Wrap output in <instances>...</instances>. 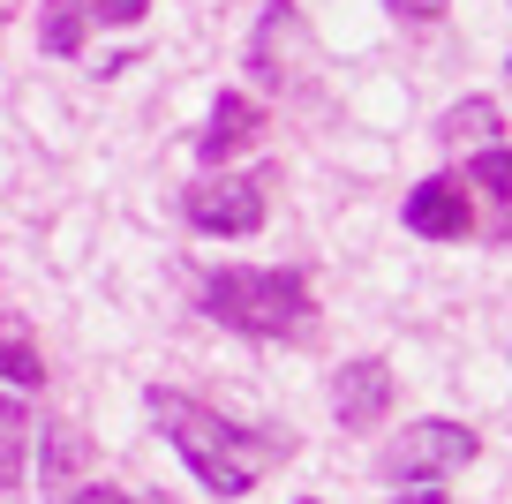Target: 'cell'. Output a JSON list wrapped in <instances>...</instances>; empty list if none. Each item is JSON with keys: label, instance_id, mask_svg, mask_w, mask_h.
<instances>
[{"label": "cell", "instance_id": "1", "mask_svg": "<svg viewBox=\"0 0 512 504\" xmlns=\"http://www.w3.org/2000/svg\"><path fill=\"white\" fill-rule=\"evenodd\" d=\"M144 414L159 422V437L189 459V474L211 489V497H249V489L294 452V437H279V429H241L234 414L204 407V399L174 392V384H151Z\"/></svg>", "mask_w": 512, "mask_h": 504}, {"label": "cell", "instance_id": "2", "mask_svg": "<svg viewBox=\"0 0 512 504\" xmlns=\"http://www.w3.org/2000/svg\"><path fill=\"white\" fill-rule=\"evenodd\" d=\"M196 309L211 316V324L241 331V339H264V347H309L317 339V294H309L302 271L272 264H219L196 279Z\"/></svg>", "mask_w": 512, "mask_h": 504}, {"label": "cell", "instance_id": "3", "mask_svg": "<svg viewBox=\"0 0 512 504\" xmlns=\"http://www.w3.org/2000/svg\"><path fill=\"white\" fill-rule=\"evenodd\" d=\"M249 76L264 83V91H279V98L309 91V76H317V38H309L294 0H264V16H256V31H249Z\"/></svg>", "mask_w": 512, "mask_h": 504}, {"label": "cell", "instance_id": "4", "mask_svg": "<svg viewBox=\"0 0 512 504\" xmlns=\"http://www.w3.org/2000/svg\"><path fill=\"white\" fill-rule=\"evenodd\" d=\"M264 196H272V174H204L181 189V219L204 241H249L272 211Z\"/></svg>", "mask_w": 512, "mask_h": 504}, {"label": "cell", "instance_id": "5", "mask_svg": "<svg viewBox=\"0 0 512 504\" xmlns=\"http://www.w3.org/2000/svg\"><path fill=\"white\" fill-rule=\"evenodd\" d=\"M475 452H482V437L467 422H415V429H400V437L384 444V482H400V489H430V482H445V474H460V467H475Z\"/></svg>", "mask_w": 512, "mask_h": 504}, {"label": "cell", "instance_id": "6", "mask_svg": "<svg viewBox=\"0 0 512 504\" xmlns=\"http://www.w3.org/2000/svg\"><path fill=\"white\" fill-rule=\"evenodd\" d=\"M256 136H264V106H256L249 91H219L211 113H204V128H196V166H204V174H226Z\"/></svg>", "mask_w": 512, "mask_h": 504}, {"label": "cell", "instance_id": "7", "mask_svg": "<svg viewBox=\"0 0 512 504\" xmlns=\"http://www.w3.org/2000/svg\"><path fill=\"white\" fill-rule=\"evenodd\" d=\"M400 219H407V234H422V241H467L475 234V196H467L452 174H430V181L407 189Z\"/></svg>", "mask_w": 512, "mask_h": 504}, {"label": "cell", "instance_id": "8", "mask_svg": "<svg viewBox=\"0 0 512 504\" xmlns=\"http://www.w3.org/2000/svg\"><path fill=\"white\" fill-rule=\"evenodd\" d=\"M392 392H400V377H392L377 354L339 362L332 369V414H339V429H377L384 414H392Z\"/></svg>", "mask_w": 512, "mask_h": 504}, {"label": "cell", "instance_id": "9", "mask_svg": "<svg viewBox=\"0 0 512 504\" xmlns=\"http://www.w3.org/2000/svg\"><path fill=\"white\" fill-rule=\"evenodd\" d=\"M497 136H505V106H497V98H460V106L437 121V143H452V151H490Z\"/></svg>", "mask_w": 512, "mask_h": 504}, {"label": "cell", "instance_id": "10", "mask_svg": "<svg viewBox=\"0 0 512 504\" xmlns=\"http://www.w3.org/2000/svg\"><path fill=\"white\" fill-rule=\"evenodd\" d=\"M83 31H91V0H46V8H38V46H46L53 61H76Z\"/></svg>", "mask_w": 512, "mask_h": 504}, {"label": "cell", "instance_id": "11", "mask_svg": "<svg viewBox=\"0 0 512 504\" xmlns=\"http://www.w3.org/2000/svg\"><path fill=\"white\" fill-rule=\"evenodd\" d=\"M0 384H16V392H38L46 384V354L23 324H0Z\"/></svg>", "mask_w": 512, "mask_h": 504}, {"label": "cell", "instance_id": "12", "mask_svg": "<svg viewBox=\"0 0 512 504\" xmlns=\"http://www.w3.org/2000/svg\"><path fill=\"white\" fill-rule=\"evenodd\" d=\"M460 189H482V196H490V211H497V241H505V211H512V158H505V143L475 151V166H467Z\"/></svg>", "mask_w": 512, "mask_h": 504}, {"label": "cell", "instance_id": "13", "mask_svg": "<svg viewBox=\"0 0 512 504\" xmlns=\"http://www.w3.org/2000/svg\"><path fill=\"white\" fill-rule=\"evenodd\" d=\"M23 444H31V414L16 392H0V489L23 482Z\"/></svg>", "mask_w": 512, "mask_h": 504}, {"label": "cell", "instance_id": "14", "mask_svg": "<svg viewBox=\"0 0 512 504\" xmlns=\"http://www.w3.org/2000/svg\"><path fill=\"white\" fill-rule=\"evenodd\" d=\"M53 504H174V497H128L113 482H76V489H53Z\"/></svg>", "mask_w": 512, "mask_h": 504}, {"label": "cell", "instance_id": "15", "mask_svg": "<svg viewBox=\"0 0 512 504\" xmlns=\"http://www.w3.org/2000/svg\"><path fill=\"white\" fill-rule=\"evenodd\" d=\"M144 16H151V0H91V23H106V31H136Z\"/></svg>", "mask_w": 512, "mask_h": 504}, {"label": "cell", "instance_id": "16", "mask_svg": "<svg viewBox=\"0 0 512 504\" xmlns=\"http://www.w3.org/2000/svg\"><path fill=\"white\" fill-rule=\"evenodd\" d=\"M384 8H392L400 23H437V16L452 8V0H384Z\"/></svg>", "mask_w": 512, "mask_h": 504}, {"label": "cell", "instance_id": "17", "mask_svg": "<svg viewBox=\"0 0 512 504\" xmlns=\"http://www.w3.org/2000/svg\"><path fill=\"white\" fill-rule=\"evenodd\" d=\"M392 504H452V497H437V489H407V497H392Z\"/></svg>", "mask_w": 512, "mask_h": 504}, {"label": "cell", "instance_id": "18", "mask_svg": "<svg viewBox=\"0 0 512 504\" xmlns=\"http://www.w3.org/2000/svg\"><path fill=\"white\" fill-rule=\"evenodd\" d=\"M0 16H8V0H0Z\"/></svg>", "mask_w": 512, "mask_h": 504}]
</instances>
